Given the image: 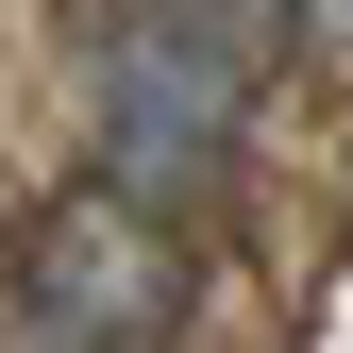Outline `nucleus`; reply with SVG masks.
Returning a JSON list of instances; mask_svg holds the SVG:
<instances>
[{
    "label": "nucleus",
    "mask_w": 353,
    "mask_h": 353,
    "mask_svg": "<svg viewBox=\"0 0 353 353\" xmlns=\"http://www.w3.org/2000/svg\"><path fill=\"white\" fill-rule=\"evenodd\" d=\"M270 34H286V0H118V17L84 34V118H101V185L135 202V219L202 202L219 168H236Z\"/></svg>",
    "instance_id": "f257e3e1"
},
{
    "label": "nucleus",
    "mask_w": 353,
    "mask_h": 353,
    "mask_svg": "<svg viewBox=\"0 0 353 353\" xmlns=\"http://www.w3.org/2000/svg\"><path fill=\"white\" fill-rule=\"evenodd\" d=\"M168 303H185L168 219H135L118 185H68L17 236V320H0V353H135V336H168Z\"/></svg>",
    "instance_id": "f03ea898"
},
{
    "label": "nucleus",
    "mask_w": 353,
    "mask_h": 353,
    "mask_svg": "<svg viewBox=\"0 0 353 353\" xmlns=\"http://www.w3.org/2000/svg\"><path fill=\"white\" fill-rule=\"evenodd\" d=\"M286 34H303L320 68H353V0H286Z\"/></svg>",
    "instance_id": "7ed1b4c3"
}]
</instances>
